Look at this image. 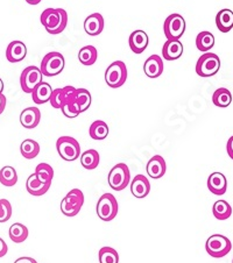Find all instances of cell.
Returning <instances> with one entry per match:
<instances>
[{"label":"cell","instance_id":"cell-6","mask_svg":"<svg viewBox=\"0 0 233 263\" xmlns=\"http://www.w3.org/2000/svg\"><path fill=\"white\" fill-rule=\"evenodd\" d=\"M84 204V194L80 189L70 190L61 201V211L67 217H75L80 213Z\"/></svg>","mask_w":233,"mask_h":263},{"label":"cell","instance_id":"cell-14","mask_svg":"<svg viewBox=\"0 0 233 263\" xmlns=\"http://www.w3.org/2000/svg\"><path fill=\"white\" fill-rule=\"evenodd\" d=\"M148 35L145 30H134L129 39L130 48L134 54H142L148 46Z\"/></svg>","mask_w":233,"mask_h":263},{"label":"cell","instance_id":"cell-30","mask_svg":"<svg viewBox=\"0 0 233 263\" xmlns=\"http://www.w3.org/2000/svg\"><path fill=\"white\" fill-rule=\"evenodd\" d=\"M214 46V36L210 32H201L196 37V47L202 52H208Z\"/></svg>","mask_w":233,"mask_h":263},{"label":"cell","instance_id":"cell-20","mask_svg":"<svg viewBox=\"0 0 233 263\" xmlns=\"http://www.w3.org/2000/svg\"><path fill=\"white\" fill-rule=\"evenodd\" d=\"M183 54V45L180 40H167L162 47V56L166 61H176Z\"/></svg>","mask_w":233,"mask_h":263},{"label":"cell","instance_id":"cell-23","mask_svg":"<svg viewBox=\"0 0 233 263\" xmlns=\"http://www.w3.org/2000/svg\"><path fill=\"white\" fill-rule=\"evenodd\" d=\"M217 28L222 33H228L233 28V12L228 8H223L216 15Z\"/></svg>","mask_w":233,"mask_h":263},{"label":"cell","instance_id":"cell-27","mask_svg":"<svg viewBox=\"0 0 233 263\" xmlns=\"http://www.w3.org/2000/svg\"><path fill=\"white\" fill-rule=\"evenodd\" d=\"M109 126L103 120H96L91 124L89 128V135L94 140H104L109 135Z\"/></svg>","mask_w":233,"mask_h":263},{"label":"cell","instance_id":"cell-13","mask_svg":"<svg viewBox=\"0 0 233 263\" xmlns=\"http://www.w3.org/2000/svg\"><path fill=\"white\" fill-rule=\"evenodd\" d=\"M27 55V47L23 41H12L7 46L6 59L11 63H19Z\"/></svg>","mask_w":233,"mask_h":263},{"label":"cell","instance_id":"cell-33","mask_svg":"<svg viewBox=\"0 0 233 263\" xmlns=\"http://www.w3.org/2000/svg\"><path fill=\"white\" fill-rule=\"evenodd\" d=\"M35 175L42 183L51 185L52 178H54V169L48 163H40L35 168Z\"/></svg>","mask_w":233,"mask_h":263},{"label":"cell","instance_id":"cell-44","mask_svg":"<svg viewBox=\"0 0 233 263\" xmlns=\"http://www.w3.org/2000/svg\"><path fill=\"white\" fill-rule=\"evenodd\" d=\"M29 5H38V4H40L42 0H26Z\"/></svg>","mask_w":233,"mask_h":263},{"label":"cell","instance_id":"cell-45","mask_svg":"<svg viewBox=\"0 0 233 263\" xmlns=\"http://www.w3.org/2000/svg\"><path fill=\"white\" fill-rule=\"evenodd\" d=\"M3 91H4V82L2 78H0V95L3 93Z\"/></svg>","mask_w":233,"mask_h":263},{"label":"cell","instance_id":"cell-35","mask_svg":"<svg viewBox=\"0 0 233 263\" xmlns=\"http://www.w3.org/2000/svg\"><path fill=\"white\" fill-rule=\"evenodd\" d=\"M99 263H119V254L112 247L100 248L98 253Z\"/></svg>","mask_w":233,"mask_h":263},{"label":"cell","instance_id":"cell-9","mask_svg":"<svg viewBox=\"0 0 233 263\" xmlns=\"http://www.w3.org/2000/svg\"><path fill=\"white\" fill-rule=\"evenodd\" d=\"M221 69V60L218 55L212 52H205L196 63V73L201 77H212Z\"/></svg>","mask_w":233,"mask_h":263},{"label":"cell","instance_id":"cell-4","mask_svg":"<svg viewBox=\"0 0 233 263\" xmlns=\"http://www.w3.org/2000/svg\"><path fill=\"white\" fill-rule=\"evenodd\" d=\"M56 149L59 155L67 162L76 161L81 156L80 143L71 137H61L57 139Z\"/></svg>","mask_w":233,"mask_h":263},{"label":"cell","instance_id":"cell-32","mask_svg":"<svg viewBox=\"0 0 233 263\" xmlns=\"http://www.w3.org/2000/svg\"><path fill=\"white\" fill-rule=\"evenodd\" d=\"M98 59V52H97L96 47L94 46H85L78 52V60L83 65H92L96 63Z\"/></svg>","mask_w":233,"mask_h":263},{"label":"cell","instance_id":"cell-28","mask_svg":"<svg viewBox=\"0 0 233 263\" xmlns=\"http://www.w3.org/2000/svg\"><path fill=\"white\" fill-rule=\"evenodd\" d=\"M212 102L217 107H227L232 103V93L226 87H219L213 92Z\"/></svg>","mask_w":233,"mask_h":263},{"label":"cell","instance_id":"cell-15","mask_svg":"<svg viewBox=\"0 0 233 263\" xmlns=\"http://www.w3.org/2000/svg\"><path fill=\"white\" fill-rule=\"evenodd\" d=\"M164 61L159 55H152L146 60L144 64L145 74L149 78H157L164 72Z\"/></svg>","mask_w":233,"mask_h":263},{"label":"cell","instance_id":"cell-11","mask_svg":"<svg viewBox=\"0 0 233 263\" xmlns=\"http://www.w3.org/2000/svg\"><path fill=\"white\" fill-rule=\"evenodd\" d=\"M43 74L40 68L38 67H27L24 69L20 76V86L26 93H32L33 90L42 82Z\"/></svg>","mask_w":233,"mask_h":263},{"label":"cell","instance_id":"cell-8","mask_svg":"<svg viewBox=\"0 0 233 263\" xmlns=\"http://www.w3.org/2000/svg\"><path fill=\"white\" fill-rule=\"evenodd\" d=\"M232 249V243L228 238L221 234H213L206 240L205 251L210 256L221 258L227 255Z\"/></svg>","mask_w":233,"mask_h":263},{"label":"cell","instance_id":"cell-10","mask_svg":"<svg viewBox=\"0 0 233 263\" xmlns=\"http://www.w3.org/2000/svg\"><path fill=\"white\" fill-rule=\"evenodd\" d=\"M186 32V20L181 14L173 13L167 16L164 24V33L167 40H180Z\"/></svg>","mask_w":233,"mask_h":263},{"label":"cell","instance_id":"cell-22","mask_svg":"<svg viewBox=\"0 0 233 263\" xmlns=\"http://www.w3.org/2000/svg\"><path fill=\"white\" fill-rule=\"evenodd\" d=\"M51 93H52V89L50 84H48L46 82H41L40 84L35 87L30 95H32V99L35 104L42 105V104H46L47 102H49Z\"/></svg>","mask_w":233,"mask_h":263},{"label":"cell","instance_id":"cell-24","mask_svg":"<svg viewBox=\"0 0 233 263\" xmlns=\"http://www.w3.org/2000/svg\"><path fill=\"white\" fill-rule=\"evenodd\" d=\"M80 160L83 168H85L86 170H94L99 165L100 156L96 149H89V151H85L83 154H81Z\"/></svg>","mask_w":233,"mask_h":263},{"label":"cell","instance_id":"cell-31","mask_svg":"<svg viewBox=\"0 0 233 263\" xmlns=\"http://www.w3.org/2000/svg\"><path fill=\"white\" fill-rule=\"evenodd\" d=\"M0 183L7 187L14 186L17 183L16 170L11 165H6L2 168V170H0Z\"/></svg>","mask_w":233,"mask_h":263},{"label":"cell","instance_id":"cell-12","mask_svg":"<svg viewBox=\"0 0 233 263\" xmlns=\"http://www.w3.org/2000/svg\"><path fill=\"white\" fill-rule=\"evenodd\" d=\"M131 192L135 198L144 199L151 192V183L145 175H137L131 183Z\"/></svg>","mask_w":233,"mask_h":263},{"label":"cell","instance_id":"cell-2","mask_svg":"<svg viewBox=\"0 0 233 263\" xmlns=\"http://www.w3.org/2000/svg\"><path fill=\"white\" fill-rule=\"evenodd\" d=\"M131 173L129 166L125 163H118L110 170L107 182L114 191H122L130 184Z\"/></svg>","mask_w":233,"mask_h":263},{"label":"cell","instance_id":"cell-43","mask_svg":"<svg viewBox=\"0 0 233 263\" xmlns=\"http://www.w3.org/2000/svg\"><path fill=\"white\" fill-rule=\"evenodd\" d=\"M6 107V97L5 95L2 93L0 95V115H3V112L5 111Z\"/></svg>","mask_w":233,"mask_h":263},{"label":"cell","instance_id":"cell-7","mask_svg":"<svg viewBox=\"0 0 233 263\" xmlns=\"http://www.w3.org/2000/svg\"><path fill=\"white\" fill-rule=\"evenodd\" d=\"M127 80V68L122 61H114L105 71V82L112 89H118L125 84Z\"/></svg>","mask_w":233,"mask_h":263},{"label":"cell","instance_id":"cell-42","mask_svg":"<svg viewBox=\"0 0 233 263\" xmlns=\"http://www.w3.org/2000/svg\"><path fill=\"white\" fill-rule=\"evenodd\" d=\"M14 263H38V262L37 260H34L33 257L25 256V257H19Z\"/></svg>","mask_w":233,"mask_h":263},{"label":"cell","instance_id":"cell-26","mask_svg":"<svg viewBox=\"0 0 233 263\" xmlns=\"http://www.w3.org/2000/svg\"><path fill=\"white\" fill-rule=\"evenodd\" d=\"M8 235L14 243H23L28 238V229L24 223L15 222L10 227Z\"/></svg>","mask_w":233,"mask_h":263},{"label":"cell","instance_id":"cell-38","mask_svg":"<svg viewBox=\"0 0 233 263\" xmlns=\"http://www.w3.org/2000/svg\"><path fill=\"white\" fill-rule=\"evenodd\" d=\"M76 91H77L76 87L70 86V85L64 86L61 89V95H62V99H63L64 105L74 102L75 97H76Z\"/></svg>","mask_w":233,"mask_h":263},{"label":"cell","instance_id":"cell-29","mask_svg":"<svg viewBox=\"0 0 233 263\" xmlns=\"http://www.w3.org/2000/svg\"><path fill=\"white\" fill-rule=\"evenodd\" d=\"M212 213L218 220H226L232 216V208L226 200H217L212 206Z\"/></svg>","mask_w":233,"mask_h":263},{"label":"cell","instance_id":"cell-16","mask_svg":"<svg viewBox=\"0 0 233 263\" xmlns=\"http://www.w3.org/2000/svg\"><path fill=\"white\" fill-rule=\"evenodd\" d=\"M146 170L148 176L153 179H159L161 177H164L167 170V164L164 157L160 155L153 156L152 159L148 161Z\"/></svg>","mask_w":233,"mask_h":263},{"label":"cell","instance_id":"cell-37","mask_svg":"<svg viewBox=\"0 0 233 263\" xmlns=\"http://www.w3.org/2000/svg\"><path fill=\"white\" fill-rule=\"evenodd\" d=\"M61 111H62V113L65 117L70 118V119H73V118H76L81 115L80 108H78L77 104L75 103V100L71 103L63 105V106L61 107Z\"/></svg>","mask_w":233,"mask_h":263},{"label":"cell","instance_id":"cell-40","mask_svg":"<svg viewBox=\"0 0 233 263\" xmlns=\"http://www.w3.org/2000/svg\"><path fill=\"white\" fill-rule=\"evenodd\" d=\"M8 252V247L7 243L4 241L2 238H0V257H4Z\"/></svg>","mask_w":233,"mask_h":263},{"label":"cell","instance_id":"cell-5","mask_svg":"<svg viewBox=\"0 0 233 263\" xmlns=\"http://www.w3.org/2000/svg\"><path fill=\"white\" fill-rule=\"evenodd\" d=\"M118 210H119V206H118L116 197L112 194H104L98 199L96 212L98 218L103 221H112L117 217Z\"/></svg>","mask_w":233,"mask_h":263},{"label":"cell","instance_id":"cell-21","mask_svg":"<svg viewBox=\"0 0 233 263\" xmlns=\"http://www.w3.org/2000/svg\"><path fill=\"white\" fill-rule=\"evenodd\" d=\"M50 186L51 185H49V184L42 183L35 174L30 175L27 178V181H26V190H27L29 195L35 197H40L47 194L48 190L50 189Z\"/></svg>","mask_w":233,"mask_h":263},{"label":"cell","instance_id":"cell-39","mask_svg":"<svg viewBox=\"0 0 233 263\" xmlns=\"http://www.w3.org/2000/svg\"><path fill=\"white\" fill-rule=\"evenodd\" d=\"M49 102H50L52 107L61 109V107H62L64 105L63 99H62V95H61V89L52 90V93H51V97H50Z\"/></svg>","mask_w":233,"mask_h":263},{"label":"cell","instance_id":"cell-36","mask_svg":"<svg viewBox=\"0 0 233 263\" xmlns=\"http://www.w3.org/2000/svg\"><path fill=\"white\" fill-rule=\"evenodd\" d=\"M12 217V205L7 199H0V222H6Z\"/></svg>","mask_w":233,"mask_h":263},{"label":"cell","instance_id":"cell-25","mask_svg":"<svg viewBox=\"0 0 233 263\" xmlns=\"http://www.w3.org/2000/svg\"><path fill=\"white\" fill-rule=\"evenodd\" d=\"M20 153L25 159L33 160L39 155L40 153V144H39L35 140L26 139L23 141L20 146Z\"/></svg>","mask_w":233,"mask_h":263},{"label":"cell","instance_id":"cell-1","mask_svg":"<svg viewBox=\"0 0 233 263\" xmlns=\"http://www.w3.org/2000/svg\"><path fill=\"white\" fill-rule=\"evenodd\" d=\"M41 24L51 35L61 34L68 25V13L63 8H47L41 14Z\"/></svg>","mask_w":233,"mask_h":263},{"label":"cell","instance_id":"cell-3","mask_svg":"<svg viewBox=\"0 0 233 263\" xmlns=\"http://www.w3.org/2000/svg\"><path fill=\"white\" fill-rule=\"evenodd\" d=\"M65 65V60L62 54L57 51L48 52L42 59L40 70L43 76L54 77L63 71Z\"/></svg>","mask_w":233,"mask_h":263},{"label":"cell","instance_id":"cell-34","mask_svg":"<svg viewBox=\"0 0 233 263\" xmlns=\"http://www.w3.org/2000/svg\"><path fill=\"white\" fill-rule=\"evenodd\" d=\"M91 93L86 89H77L76 97H75V103L77 104L78 108H80L81 113L85 112L89 109L91 105Z\"/></svg>","mask_w":233,"mask_h":263},{"label":"cell","instance_id":"cell-46","mask_svg":"<svg viewBox=\"0 0 233 263\" xmlns=\"http://www.w3.org/2000/svg\"><path fill=\"white\" fill-rule=\"evenodd\" d=\"M232 263H233V260H232Z\"/></svg>","mask_w":233,"mask_h":263},{"label":"cell","instance_id":"cell-19","mask_svg":"<svg viewBox=\"0 0 233 263\" xmlns=\"http://www.w3.org/2000/svg\"><path fill=\"white\" fill-rule=\"evenodd\" d=\"M41 112L38 107H27L25 108L20 115V124L25 128L33 129L40 124Z\"/></svg>","mask_w":233,"mask_h":263},{"label":"cell","instance_id":"cell-41","mask_svg":"<svg viewBox=\"0 0 233 263\" xmlns=\"http://www.w3.org/2000/svg\"><path fill=\"white\" fill-rule=\"evenodd\" d=\"M226 151H227L228 156H230L233 160V135L230 139H228V141L226 143Z\"/></svg>","mask_w":233,"mask_h":263},{"label":"cell","instance_id":"cell-17","mask_svg":"<svg viewBox=\"0 0 233 263\" xmlns=\"http://www.w3.org/2000/svg\"><path fill=\"white\" fill-rule=\"evenodd\" d=\"M208 189L211 194L223 196L227 190L226 177L222 173H212L208 178Z\"/></svg>","mask_w":233,"mask_h":263},{"label":"cell","instance_id":"cell-18","mask_svg":"<svg viewBox=\"0 0 233 263\" xmlns=\"http://www.w3.org/2000/svg\"><path fill=\"white\" fill-rule=\"evenodd\" d=\"M104 29V17L100 13H94L89 15L84 21V30L90 36L100 35Z\"/></svg>","mask_w":233,"mask_h":263}]
</instances>
